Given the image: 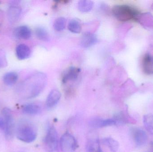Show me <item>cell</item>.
Instances as JSON below:
<instances>
[{"instance_id": "1", "label": "cell", "mask_w": 153, "mask_h": 152, "mask_svg": "<svg viewBox=\"0 0 153 152\" xmlns=\"http://www.w3.org/2000/svg\"><path fill=\"white\" fill-rule=\"evenodd\" d=\"M47 77L44 73L37 72L30 76L22 83L23 90L27 91V98H32L42 92L47 84Z\"/></svg>"}, {"instance_id": "4", "label": "cell", "mask_w": 153, "mask_h": 152, "mask_svg": "<svg viewBox=\"0 0 153 152\" xmlns=\"http://www.w3.org/2000/svg\"><path fill=\"white\" fill-rule=\"evenodd\" d=\"M1 116L5 123L4 132L7 140H11L14 135V122L11 110L8 108H4L1 111Z\"/></svg>"}, {"instance_id": "10", "label": "cell", "mask_w": 153, "mask_h": 152, "mask_svg": "<svg viewBox=\"0 0 153 152\" xmlns=\"http://www.w3.org/2000/svg\"><path fill=\"white\" fill-rule=\"evenodd\" d=\"M134 141L137 145L143 146L146 144L148 140V136L146 133L142 129H136L133 132Z\"/></svg>"}, {"instance_id": "26", "label": "cell", "mask_w": 153, "mask_h": 152, "mask_svg": "<svg viewBox=\"0 0 153 152\" xmlns=\"http://www.w3.org/2000/svg\"><path fill=\"white\" fill-rule=\"evenodd\" d=\"M0 129L3 131L5 129V123L2 116H0Z\"/></svg>"}, {"instance_id": "23", "label": "cell", "mask_w": 153, "mask_h": 152, "mask_svg": "<svg viewBox=\"0 0 153 152\" xmlns=\"http://www.w3.org/2000/svg\"><path fill=\"white\" fill-rule=\"evenodd\" d=\"M68 29L72 33L79 34L82 31V27L79 21L75 19H72L68 24Z\"/></svg>"}, {"instance_id": "16", "label": "cell", "mask_w": 153, "mask_h": 152, "mask_svg": "<svg viewBox=\"0 0 153 152\" xmlns=\"http://www.w3.org/2000/svg\"><path fill=\"white\" fill-rule=\"evenodd\" d=\"M88 152H102L100 141L98 139H91L89 140L87 145Z\"/></svg>"}, {"instance_id": "24", "label": "cell", "mask_w": 153, "mask_h": 152, "mask_svg": "<svg viewBox=\"0 0 153 152\" xmlns=\"http://www.w3.org/2000/svg\"><path fill=\"white\" fill-rule=\"evenodd\" d=\"M66 20L63 17L57 18L53 24L54 29L57 31H63L66 26Z\"/></svg>"}, {"instance_id": "28", "label": "cell", "mask_w": 153, "mask_h": 152, "mask_svg": "<svg viewBox=\"0 0 153 152\" xmlns=\"http://www.w3.org/2000/svg\"><path fill=\"white\" fill-rule=\"evenodd\" d=\"M152 8H153V7H152Z\"/></svg>"}, {"instance_id": "13", "label": "cell", "mask_w": 153, "mask_h": 152, "mask_svg": "<svg viewBox=\"0 0 153 152\" xmlns=\"http://www.w3.org/2000/svg\"><path fill=\"white\" fill-rule=\"evenodd\" d=\"M14 35L15 37L19 39L27 40L31 37V30L27 26H20L15 29L14 31Z\"/></svg>"}, {"instance_id": "22", "label": "cell", "mask_w": 153, "mask_h": 152, "mask_svg": "<svg viewBox=\"0 0 153 152\" xmlns=\"http://www.w3.org/2000/svg\"><path fill=\"white\" fill-rule=\"evenodd\" d=\"M36 36L39 40L44 41L49 40V35L46 29L42 27H39L35 30Z\"/></svg>"}, {"instance_id": "18", "label": "cell", "mask_w": 153, "mask_h": 152, "mask_svg": "<svg viewBox=\"0 0 153 152\" xmlns=\"http://www.w3.org/2000/svg\"><path fill=\"white\" fill-rule=\"evenodd\" d=\"M138 21L144 26L153 28V16L150 13L141 14Z\"/></svg>"}, {"instance_id": "2", "label": "cell", "mask_w": 153, "mask_h": 152, "mask_svg": "<svg viewBox=\"0 0 153 152\" xmlns=\"http://www.w3.org/2000/svg\"><path fill=\"white\" fill-rule=\"evenodd\" d=\"M112 12L114 17L121 21H138L141 14L135 7L126 4H117L113 6Z\"/></svg>"}, {"instance_id": "27", "label": "cell", "mask_w": 153, "mask_h": 152, "mask_svg": "<svg viewBox=\"0 0 153 152\" xmlns=\"http://www.w3.org/2000/svg\"><path fill=\"white\" fill-rule=\"evenodd\" d=\"M4 57V55L0 53V66L4 64V62L5 61H3V59H2V58Z\"/></svg>"}, {"instance_id": "5", "label": "cell", "mask_w": 153, "mask_h": 152, "mask_svg": "<svg viewBox=\"0 0 153 152\" xmlns=\"http://www.w3.org/2000/svg\"><path fill=\"white\" fill-rule=\"evenodd\" d=\"M60 145L63 152H74L76 148V141L73 136L66 133L61 137Z\"/></svg>"}, {"instance_id": "6", "label": "cell", "mask_w": 153, "mask_h": 152, "mask_svg": "<svg viewBox=\"0 0 153 152\" xmlns=\"http://www.w3.org/2000/svg\"><path fill=\"white\" fill-rule=\"evenodd\" d=\"M45 143L50 151H56L58 145V135L55 128L51 127L48 131L45 139Z\"/></svg>"}, {"instance_id": "14", "label": "cell", "mask_w": 153, "mask_h": 152, "mask_svg": "<svg viewBox=\"0 0 153 152\" xmlns=\"http://www.w3.org/2000/svg\"><path fill=\"white\" fill-rule=\"evenodd\" d=\"M30 49L28 46L21 44L17 46L16 49V54L17 58L20 60L25 59L30 56Z\"/></svg>"}, {"instance_id": "15", "label": "cell", "mask_w": 153, "mask_h": 152, "mask_svg": "<svg viewBox=\"0 0 153 152\" xmlns=\"http://www.w3.org/2000/svg\"><path fill=\"white\" fill-rule=\"evenodd\" d=\"M40 107L36 104H26L22 109V111L25 114L30 115L37 114L40 112Z\"/></svg>"}, {"instance_id": "9", "label": "cell", "mask_w": 153, "mask_h": 152, "mask_svg": "<svg viewBox=\"0 0 153 152\" xmlns=\"http://www.w3.org/2000/svg\"><path fill=\"white\" fill-rule=\"evenodd\" d=\"M98 42V38L94 34L90 32L85 33L80 41V44L83 48H89L95 45Z\"/></svg>"}, {"instance_id": "19", "label": "cell", "mask_w": 153, "mask_h": 152, "mask_svg": "<svg viewBox=\"0 0 153 152\" xmlns=\"http://www.w3.org/2000/svg\"><path fill=\"white\" fill-rule=\"evenodd\" d=\"M18 79V74L14 72H8L5 74L3 77L4 83L8 86L14 84Z\"/></svg>"}, {"instance_id": "25", "label": "cell", "mask_w": 153, "mask_h": 152, "mask_svg": "<svg viewBox=\"0 0 153 152\" xmlns=\"http://www.w3.org/2000/svg\"><path fill=\"white\" fill-rule=\"evenodd\" d=\"M21 9L19 7H12L9 9L8 16L10 21H13L18 18L21 13Z\"/></svg>"}, {"instance_id": "21", "label": "cell", "mask_w": 153, "mask_h": 152, "mask_svg": "<svg viewBox=\"0 0 153 152\" xmlns=\"http://www.w3.org/2000/svg\"><path fill=\"white\" fill-rule=\"evenodd\" d=\"M103 142L108 146L111 152H117L118 150L119 143L111 137H107L103 139Z\"/></svg>"}, {"instance_id": "20", "label": "cell", "mask_w": 153, "mask_h": 152, "mask_svg": "<svg viewBox=\"0 0 153 152\" xmlns=\"http://www.w3.org/2000/svg\"><path fill=\"white\" fill-rule=\"evenodd\" d=\"M144 125L147 131L152 134H153V114L145 115L143 118Z\"/></svg>"}, {"instance_id": "7", "label": "cell", "mask_w": 153, "mask_h": 152, "mask_svg": "<svg viewBox=\"0 0 153 152\" xmlns=\"http://www.w3.org/2000/svg\"><path fill=\"white\" fill-rule=\"evenodd\" d=\"M81 70L79 68L75 67H71L66 70L62 76V83L65 84L69 81L76 80L78 78Z\"/></svg>"}, {"instance_id": "3", "label": "cell", "mask_w": 153, "mask_h": 152, "mask_svg": "<svg viewBox=\"0 0 153 152\" xmlns=\"http://www.w3.org/2000/svg\"><path fill=\"white\" fill-rule=\"evenodd\" d=\"M17 138L25 143L32 142L37 137V132L35 127L29 122L22 121L19 124L16 130Z\"/></svg>"}, {"instance_id": "11", "label": "cell", "mask_w": 153, "mask_h": 152, "mask_svg": "<svg viewBox=\"0 0 153 152\" xmlns=\"http://www.w3.org/2000/svg\"><path fill=\"white\" fill-rule=\"evenodd\" d=\"M61 93L56 89L51 91L46 100V106L48 108H52L57 104L61 98Z\"/></svg>"}, {"instance_id": "12", "label": "cell", "mask_w": 153, "mask_h": 152, "mask_svg": "<svg viewBox=\"0 0 153 152\" xmlns=\"http://www.w3.org/2000/svg\"><path fill=\"white\" fill-rule=\"evenodd\" d=\"M91 126L95 128H100L110 126L117 125L116 120L114 119H102L96 118L92 120L90 122Z\"/></svg>"}, {"instance_id": "17", "label": "cell", "mask_w": 153, "mask_h": 152, "mask_svg": "<svg viewBox=\"0 0 153 152\" xmlns=\"http://www.w3.org/2000/svg\"><path fill=\"white\" fill-rule=\"evenodd\" d=\"M94 6L92 1L90 0H81L77 4L78 10L82 12H88L91 10Z\"/></svg>"}, {"instance_id": "8", "label": "cell", "mask_w": 153, "mask_h": 152, "mask_svg": "<svg viewBox=\"0 0 153 152\" xmlns=\"http://www.w3.org/2000/svg\"><path fill=\"white\" fill-rule=\"evenodd\" d=\"M143 71L147 75L153 74V55L149 53L145 54L142 61Z\"/></svg>"}]
</instances>
